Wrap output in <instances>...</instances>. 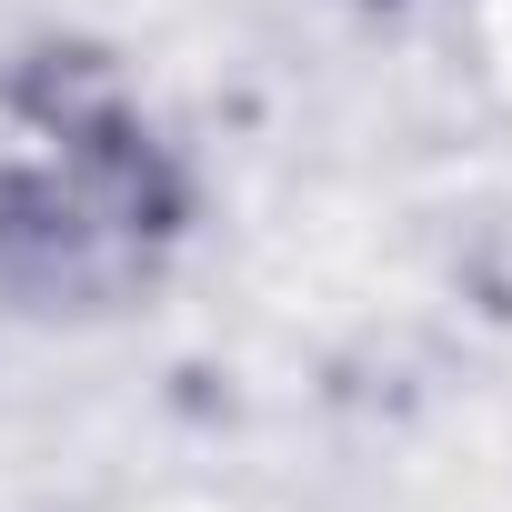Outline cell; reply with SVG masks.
Wrapping results in <instances>:
<instances>
[{
	"mask_svg": "<svg viewBox=\"0 0 512 512\" xmlns=\"http://www.w3.org/2000/svg\"><path fill=\"white\" fill-rule=\"evenodd\" d=\"M211 241V171L161 81L81 21L0 31V322H151Z\"/></svg>",
	"mask_w": 512,
	"mask_h": 512,
	"instance_id": "obj_1",
	"label": "cell"
}]
</instances>
